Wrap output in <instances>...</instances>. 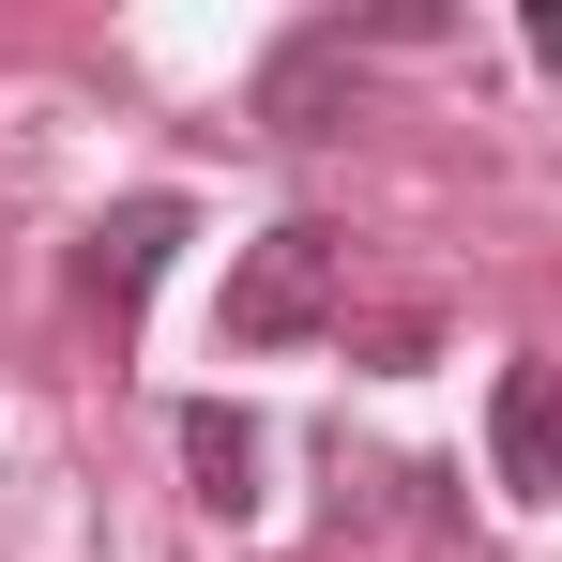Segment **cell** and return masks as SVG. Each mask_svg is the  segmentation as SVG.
Returning <instances> with one entry per match:
<instances>
[{
  "label": "cell",
  "instance_id": "cell-1",
  "mask_svg": "<svg viewBox=\"0 0 562 562\" xmlns=\"http://www.w3.org/2000/svg\"><path fill=\"white\" fill-rule=\"evenodd\" d=\"M335 289H350V228H319V213L259 228L244 274H228V350H304L335 319Z\"/></svg>",
  "mask_w": 562,
  "mask_h": 562
},
{
  "label": "cell",
  "instance_id": "cell-2",
  "mask_svg": "<svg viewBox=\"0 0 562 562\" xmlns=\"http://www.w3.org/2000/svg\"><path fill=\"white\" fill-rule=\"evenodd\" d=\"M168 244H183V198H122V213H106L92 244H77V304H92L106 335H122L137 304H153V274H168Z\"/></svg>",
  "mask_w": 562,
  "mask_h": 562
},
{
  "label": "cell",
  "instance_id": "cell-3",
  "mask_svg": "<svg viewBox=\"0 0 562 562\" xmlns=\"http://www.w3.org/2000/svg\"><path fill=\"white\" fill-rule=\"evenodd\" d=\"M486 441H502V486L517 502H562V366H502Z\"/></svg>",
  "mask_w": 562,
  "mask_h": 562
},
{
  "label": "cell",
  "instance_id": "cell-4",
  "mask_svg": "<svg viewBox=\"0 0 562 562\" xmlns=\"http://www.w3.org/2000/svg\"><path fill=\"white\" fill-rule=\"evenodd\" d=\"M335 92H350V31H304L274 77H259V122L274 137H335Z\"/></svg>",
  "mask_w": 562,
  "mask_h": 562
},
{
  "label": "cell",
  "instance_id": "cell-5",
  "mask_svg": "<svg viewBox=\"0 0 562 562\" xmlns=\"http://www.w3.org/2000/svg\"><path fill=\"white\" fill-rule=\"evenodd\" d=\"M183 471H198V502H213V517H259V426H244V411H213V395H198V411H183Z\"/></svg>",
  "mask_w": 562,
  "mask_h": 562
},
{
  "label": "cell",
  "instance_id": "cell-6",
  "mask_svg": "<svg viewBox=\"0 0 562 562\" xmlns=\"http://www.w3.org/2000/svg\"><path fill=\"white\" fill-rule=\"evenodd\" d=\"M517 46H532V61L562 77V0H532V15H517Z\"/></svg>",
  "mask_w": 562,
  "mask_h": 562
}]
</instances>
